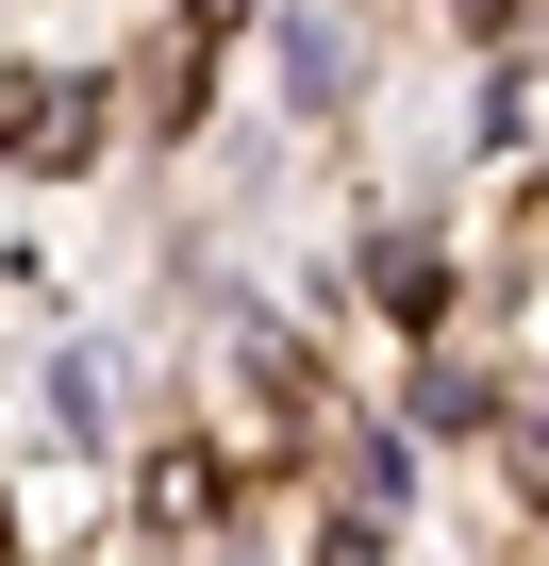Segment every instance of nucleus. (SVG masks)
I'll return each instance as SVG.
<instances>
[{
    "mask_svg": "<svg viewBox=\"0 0 549 566\" xmlns=\"http://www.w3.org/2000/svg\"><path fill=\"white\" fill-rule=\"evenodd\" d=\"M0 134H18V167H84L101 101H84V84H18V101H0Z\"/></svg>",
    "mask_w": 549,
    "mask_h": 566,
    "instance_id": "obj_1",
    "label": "nucleus"
},
{
    "mask_svg": "<svg viewBox=\"0 0 549 566\" xmlns=\"http://www.w3.org/2000/svg\"><path fill=\"white\" fill-rule=\"evenodd\" d=\"M466 18H483V34H516V18H532V0H466Z\"/></svg>",
    "mask_w": 549,
    "mask_h": 566,
    "instance_id": "obj_2",
    "label": "nucleus"
}]
</instances>
